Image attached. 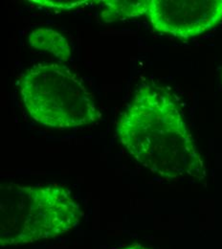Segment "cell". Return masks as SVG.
Wrapping results in <instances>:
<instances>
[{
	"mask_svg": "<svg viewBox=\"0 0 222 249\" xmlns=\"http://www.w3.org/2000/svg\"><path fill=\"white\" fill-rule=\"evenodd\" d=\"M127 153L152 173L171 180L203 179L206 169L174 97L142 86L117 124Z\"/></svg>",
	"mask_w": 222,
	"mask_h": 249,
	"instance_id": "cell-1",
	"label": "cell"
},
{
	"mask_svg": "<svg viewBox=\"0 0 222 249\" xmlns=\"http://www.w3.org/2000/svg\"><path fill=\"white\" fill-rule=\"evenodd\" d=\"M80 218V205L61 185H1V248L59 237L75 228Z\"/></svg>",
	"mask_w": 222,
	"mask_h": 249,
	"instance_id": "cell-2",
	"label": "cell"
},
{
	"mask_svg": "<svg viewBox=\"0 0 222 249\" xmlns=\"http://www.w3.org/2000/svg\"><path fill=\"white\" fill-rule=\"evenodd\" d=\"M22 103L33 119L56 128H72L98 120L92 94L80 77L59 63H38L20 78Z\"/></svg>",
	"mask_w": 222,
	"mask_h": 249,
	"instance_id": "cell-3",
	"label": "cell"
},
{
	"mask_svg": "<svg viewBox=\"0 0 222 249\" xmlns=\"http://www.w3.org/2000/svg\"><path fill=\"white\" fill-rule=\"evenodd\" d=\"M146 17L155 31L189 39L222 20V0H149Z\"/></svg>",
	"mask_w": 222,
	"mask_h": 249,
	"instance_id": "cell-4",
	"label": "cell"
},
{
	"mask_svg": "<svg viewBox=\"0 0 222 249\" xmlns=\"http://www.w3.org/2000/svg\"><path fill=\"white\" fill-rule=\"evenodd\" d=\"M33 48L51 53L62 62H67L71 57V48L68 40L61 33L49 28H36L28 36Z\"/></svg>",
	"mask_w": 222,
	"mask_h": 249,
	"instance_id": "cell-5",
	"label": "cell"
},
{
	"mask_svg": "<svg viewBox=\"0 0 222 249\" xmlns=\"http://www.w3.org/2000/svg\"><path fill=\"white\" fill-rule=\"evenodd\" d=\"M101 18L104 22H113L123 18L146 17L149 0H106Z\"/></svg>",
	"mask_w": 222,
	"mask_h": 249,
	"instance_id": "cell-6",
	"label": "cell"
},
{
	"mask_svg": "<svg viewBox=\"0 0 222 249\" xmlns=\"http://www.w3.org/2000/svg\"><path fill=\"white\" fill-rule=\"evenodd\" d=\"M34 4L49 7V8H58V9H70L74 7L81 6L85 3H87L86 0H77V1H57V0H34L30 1Z\"/></svg>",
	"mask_w": 222,
	"mask_h": 249,
	"instance_id": "cell-7",
	"label": "cell"
},
{
	"mask_svg": "<svg viewBox=\"0 0 222 249\" xmlns=\"http://www.w3.org/2000/svg\"><path fill=\"white\" fill-rule=\"evenodd\" d=\"M148 249V248H146V247H144V246H142V245H140V244H134V245H130V246H128V247H126V248H123V249Z\"/></svg>",
	"mask_w": 222,
	"mask_h": 249,
	"instance_id": "cell-8",
	"label": "cell"
}]
</instances>
